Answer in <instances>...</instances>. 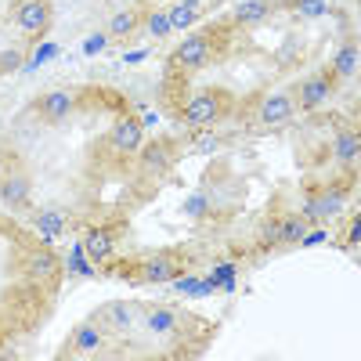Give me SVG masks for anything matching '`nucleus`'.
I'll use <instances>...</instances> for the list:
<instances>
[{
  "instance_id": "6e6552de",
  "label": "nucleus",
  "mask_w": 361,
  "mask_h": 361,
  "mask_svg": "<svg viewBox=\"0 0 361 361\" xmlns=\"http://www.w3.org/2000/svg\"><path fill=\"white\" fill-rule=\"evenodd\" d=\"M11 18H15V25L22 29V33L40 37V33H47V29H51L54 11H51V0H18Z\"/></svg>"
},
{
  "instance_id": "7ed1b4c3",
  "label": "nucleus",
  "mask_w": 361,
  "mask_h": 361,
  "mask_svg": "<svg viewBox=\"0 0 361 361\" xmlns=\"http://www.w3.org/2000/svg\"><path fill=\"white\" fill-rule=\"evenodd\" d=\"M347 192H350V180H336V185H329V188H318L307 199V206H304V221L307 224H314V221L322 224L329 217H336L343 209V202H347Z\"/></svg>"
},
{
  "instance_id": "6ab92c4d",
  "label": "nucleus",
  "mask_w": 361,
  "mask_h": 361,
  "mask_svg": "<svg viewBox=\"0 0 361 361\" xmlns=\"http://www.w3.org/2000/svg\"><path fill=\"white\" fill-rule=\"evenodd\" d=\"M66 209H58V206H47V209H40V214L33 217V224H37V231L44 235V238H54V235H62L66 231Z\"/></svg>"
},
{
  "instance_id": "cd10ccee",
  "label": "nucleus",
  "mask_w": 361,
  "mask_h": 361,
  "mask_svg": "<svg viewBox=\"0 0 361 361\" xmlns=\"http://www.w3.org/2000/svg\"><path fill=\"white\" fill-rule=\"evenodd\" d=\"M173 4H180V8H192V11H202V0H173Z\"/></svg>"
},
{
  "instance_id": "412c9836",
  "label": "nucleus",
  "mask_w": 361,
  "mask_h": 361,
  "mask_svg": "<svg viewBox=\"0 0 361 361\" xmlns=\"http://www.w3.org/2000/svg\"><path fill=\"white\" fill-rule=\"evenodd\" d=\"M137 25H141V11H116V15L109 18V33H112L116 40H127Z\"/></svg>"
},
{
  "instance_id": "20e7f679",
  "label": "nucleus",
  "mask_w": 361,
  "mask_h": 361,
  "mask_svg": "<svg viewBox=\"0 0 361 361\" xmlns=\"http://www.w3.org/2000/svg\"><path fill=\"white\" fill-rule=\"evenodd\" d=\"M340 87V80H336V73L333 69H322V73H314V76H307L304 83L296 87V109L300 112H314L318 105H325L329 98H333V90Z\"/></svg>"
},
{
  "instance_id": "dca6fc26",
  "label": "nucleus",
  "mask_w": 361,
  "mask_h": 361,
  "mask_svg": "<svg viewBox=\"0 0 361 361\" xmlns=\"http://www.w3.org/2000/svg\"><path fill=\"white\" fill-rule=\"evenodd\" d=\"M333 156L343 170H354L357 166V156H361V137L357 130H340L336 141H333Z\"/></svg>"
},
{
  "instance_id": "423d86ee",
  "label": "nucleus",
  "mask_w": 361,
  "mask_h": 361,
  "mask_svg": "<svg viewBox=\"0 0 361 361\" xmlns=\"http://www.w3.org/2000/svg\"><path fill=\"white\" fill-rule=\"evenodd\" d=\"M76 109V94L66 87H58V90H44V94L33 102V116L40 119V123L54 127V123H62V119H69Z\"/></svg>"
},
{
  "instance_id": "2eb2a0df",
  "label": "nucleus",
  "mask_w": 361,
  "mask_h": 361,
  "mask_svg": "<svg viewBox=\"0 0 361 361\" xmlns=\"http://www.w3.org/2000/svg\"><path fill=\"white\" fill-rule=\"evenodd\" d=\"M94 318H98L102 329H112V333H127V329L137 322V311H134L130 304H123V300H119V304H105Z\"/></svg>"
},
{
  "instance_id": "a211bd4d",
  "label": "nucleus",
  "mask_w": 361,
  "mask_h": 361,
  "mask_svg": "<svg viewBox=\"0 0 361 361\" xmlns=\"http://www.w3.org/2000/svg\"><path fill=\"white\" fill-rule=\"evenodd\" d=\"M25 271H29V279H54L58 275V257L51 250H33L25 257Z\"/></svg>"
},
{
  "instance_id": "39448f33",
  "label": "nucleus",
  "mask_w": 361,
  "mask_h": 361,
  "mask_svg": "<svg viewBox=\"0 0 361 361\" xmlns=\"http://www.w3.org/2000/svg\"><path fill=\"white\" fill-rule=\"evenodd\" d=\"M141 145H145V127H141V119L137 116H123V119H116L112 130H109V148L119 156V159H130L141 152Z\"/></svg>"
},
{
  "instance_id": "9b49d317",
  "label": "nucleus",
  "mask_w": 361,
  "mask_h": 361,
  "mask_svg": "<svg viewBox=\"0 0 361 361\" xmlns=\"http://www.w3.org/2000/svg\"><path fill=\"white\" fill-rule=\"evenodd\" d=\"M102 343H105V329L98 325V318L80 322V325L73 329V333H69V340H66L69 354H94Z\"/></svg>"
},
{
  "instance_id": "f257e3e1",
  "label": "nucleus",
  "mask_w": 361,
  "mask_h": 361,
  "mask_svg": "<svg viewBox=\"0 0 361 361\" xmlns=\"http://www.w3.org/2000/svg\"><path fill=\"white\" fill-rule=\"evenodd\" d=\"M231 109V94L224 87H206L199 94H192L185 105H180V123L192 127V130H206L214 127L217 119Z\"/></svg>"
},
{
  "instance_id": "9d476101",
  "label": "nucleus",
  "mask_w": 361,
  "mask_h": 361,
  "mask_svg": "<svg viewBox=\"0 0 361 361\" xmlns=\"http://www.w3.org/2000/svg\"><path fill=\"white\" fill-rule=\"evenodd\" d=\"M177 275H180V257L177 253H152L148 260H141V279L152 282V286L173 282Z\"/></svg>"
},
{
  "instance_id": "bb28decb",
  "label": "nucleus",
  "mask_w": 361,
  "mask_h": 361,
  "mask_svg": "<svg viewBox=\"0 0 361 361\" xmlns=\"http://www.w3.org/2000/svg\"><path fill=\"white\" fill-rule=\"evenodd\" d=\"M18 58H22L18 51H4V54H0V69H4V73L15 69V66H18Z\"/></svg>"
},
{
  "instance_id": "a878e982",
  "label": "nucleus",
  "mask_w": 361,
  "mask_h": 361,
  "mask_svg": "<svg viewBox=\"0 0 361 361\" xmlns=\"http://www.w3.org/2000/svg\"><path fill=\"white\" fill-rule=\"evenodd\" d=\"M148 325H152V329H170L173 325V314L170 311H152V314H148Z\"/></svg>"
},
{
  "instance_id": "393cba45",
  "label": "nucleus",
  "mask_w": 361,
  "mask_h": 361,
  "mask_svg": "<svg viewBox=\"0 0 361 361\" xmlns=\"http://www.w3.org/2000/svg\"><path fill=\"white\" fill-rule=\"evenodd\" d=\"M293 8L307 18H318V15H325V0H293Z\"/></svg>"
},
{
  "instance_id": "4be33fe9",
  "label": "nucleus",
  "mask_w": 361,
  "mask_h": 361,
  "mask_svg": "<svg viewBox=\"0 0 361 361\" xmlns=\"http://www.w3.org/2000/svg\"><path fill=\"white\" fill-rule=\"evenodd\" d=\"M145 29H148V37H156V40H166L173 29H170V18H166V8H152L145 18Z\"/></svg>"
},
{
  "instance_id": "b1692460",
  "label": "nucleus",
  "mask_w": 361,
  "mask_h": 361,
  "mask_svg": "<svg viewBox=\"0 0 361 361\" xmlns=\"http://www.w3.org/2000/svg\"><path fill=\"white\" fill-rule=\"evenodd\" d=\"M257 231H260V235H257V238H260V250H279V217H275V214L264 217Z\"/></svg>"
},
{
  "instance_id": "f3484780",
  "label": "nucleus",
  "mask_w": 361,
  "mask_h": 361,
  "mask_svg": "<svg viewBox=\"0 0 361 361\" xmlns=\"http://www.w3.org/2000/svg\"><path fill=\"white\" fill-rule=\"evenodd\" d=\"M311 231V224L304 221V214H289L279 217V246H300V238Z\"/></svg>"
},
{
  "instance_id": "f03ea898",
  "label": "nucleus",
  "mask_w": 361,
  "mask_h": 361,
  "mask_svg": "<svg viewBox=\"0 0 361 361\" xmlns=\"http://www.w3.org/2000/svg\"><path fill=\"white\" fill-rule=\"evenodd\" d=\"M170 58H173V66H177V69H185V73H199V69H206V66L217 58L214 33H188L185 40L173 47Z\"/></svg>"
},
{
  "instance_id": "aec40b11",
  "label": "nucleus",
  "mask_w": 361,
  "mask_h": 361,
  "mask_svg": "<svg viewBox=\"0 0 361 361\" xmlns=\"http://www.w3.org/2000/svg\"><path fill=\"white\" fill-rule=\"evenodd\" d=\"M329 69L336 73V80H340V83H343V80H350V76L357 73V44H343V47H340V54H336V62L329 66Z\"/></svg>"
},
{
  "instance_id": "0eeeda50",
  "label": "nucleus",
  "mask_w": 361,
  "mask_h": 361,
  "mask_svg": "<svg viewBox=\"0 0 361 361\" xmlns=\"http://www.w3.org/2000/svg\"><path fill=\"white\" fill-rule=\"evenodd\" d=\"M293 116H296L293 90H271V94L260 102V109H257V123L267 127V130H275V127H286Z\"/></svg>"
},
{
  "instance_id": "1a4fd4ad",
  "label": "nucleus",
  "mask_w": 361,
  "mask_h": 361,
  "mask_svg": "<svg viewBox=\"0 0 361 361\" xmlns=\"http://www.w3.org/2000/svg\"><path fill=\"white\" fill-rule=\"evenodd\" d=\"M29 199H33V177L25 170H11L0 177V202L8 209H25Z\"/></svg>"
},
{
  "instance_id": "5701e85b",
  "label": "nucleus",
  "mask_w": 361,
  "mask_h": 361,
  "mask_svg": "<svg viewBox=\"0 0 361 361\" xmlns=\"http://www.w3.org/2000/svg\"><path fill=\"white\" fill-rule=\"evenodd\" d=\"M202 11H192V8H180V4H170L166 8V18H170V29H188L199 22Z\"/></svg>"
},
{
  "instance_id": "f8f14e48",
  "label": "nucleus",
  "mask_w": 361,
  "mask_h": 361,
  "mask_svg": "<svg viewBox=\"0 0 361 361\" xmlns=\"http://www.w3.org/2000/svg\"><path fill=\"white\" fill-rule=\"evenodd\" d=\"M83 250H87V260L105 264V260L116 253V231L105 228V224L87 228V231H83Z\"/></svg>"
},
{
  "instance_id": "ddd939ff",
  "label": "nucleus",
  "mask_w": 361,
  "mask_h": 361,
  "mask_svg": "<svg viewBox=\"0 0 361 361\" xmlns=\"http://www.w3.org/2000/svg\"><path fill=\"white\" fill-rule=\"evenodd\" d=\"M275 15V0H238L231 8V25L235 29H250V25H260Z\"/></svg>"
},
{
  "instance_id": "4468645a",
  "label": "nucleus",
  "mask_w": 361,
  "mask_h": 361,
  "mask_svg": "<svg viewBox=\"0 0 361 361\" xmlns=\"http://www.w3.org/2000/svg\"><path fill=\"white\" fill-rule=\"evenodd\" d=\"M137 159H141V173L163 177V173L170 170V163H173V148H170L166 141H145L141 152H137Z\"/></svg>"
}]
</instances>
